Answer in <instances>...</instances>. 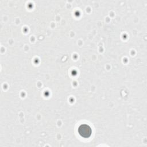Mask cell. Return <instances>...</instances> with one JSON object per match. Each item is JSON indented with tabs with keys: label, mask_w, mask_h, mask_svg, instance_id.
Masks as SVG:
<instances>
[{
	"label": "cell",
	"mask_w": 147,
	"mask_h": 147,
	"mask_svg": "<svg viewBox=\"0 0 147 147\" xmlns=\"http://www.w3.org/2000/svg\"><path fill=\"white\" fill-rule=\"evenodd\" d=\"M79 134L83 137L88 138L91 134V127L87 125H82L79 127L78 129Z\"/></svg>",
	"instance_id": "cell-1"
}]
</instances>
